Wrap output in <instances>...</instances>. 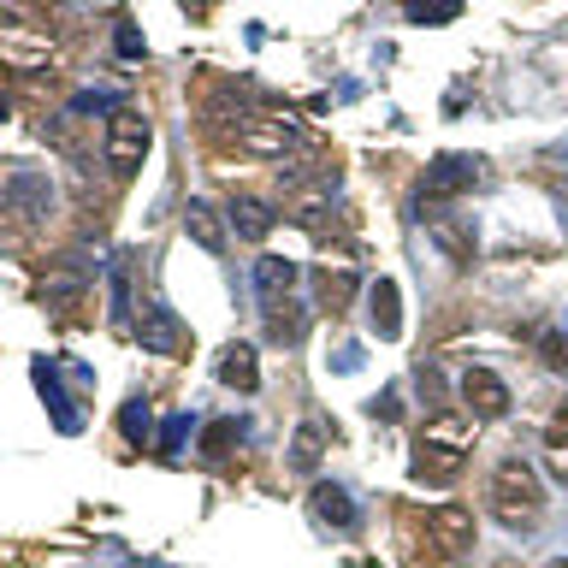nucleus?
<instances>
[{"mask_svg":"<svg viewBox=\"0 0 568 568\" xmlns=\"http://www.w3.org/2000/svg\"><path fill=\"white\" fill-rule=\"evenodd\" d=\"M486 509L492 521H504L509 533H533L545 515V486H539V468H533L527 456H509L497 462L492 486H486Z\"/></svg>","mask_w":568,"mask_h":568,"instance_id":"f257e3e1","label":"nucleus"},{"mask_svg":"<svg viewBox=\"0 0 568 568\" xmlns=\"http://www.w3.org/2000/svg\"><path fill=\"white\" fill-rule=\"evenodd\" d=\"M474 438H479L474 421H462V415H433V421H426V433H421L415 479H421V486H451V479L462 474V462H468V451H474Z\"/></svg>","mask_w":568,"mask_h":568,"instance_id":"f03ea898","label":"nucleus"},{"mask_svg":"<svg viewBox=\"0 0 568 568\" xmlns=\"http://www.w3.org/2000/svg\"><path fill=\"white\" fill-rule=\"evenodd\" d=\"M148 143H154V131H148L143 107H131V101H118V107L107 113V136H101V148H107V166H113V178H136V166L148 161Z\"/></svg>","mask_w":568,"mask_h":568,"instance_id":"7ed1b4c3","label":"nucleus"},{"mask_svg":"<svg viewBox=\"0 0 568 568\" xmlns=\"http://www.w3.org/2000/svg\"><path fill=\"white\" fill-rule=\"evenodd\" d=\"M486 178V161L479 154H438L433 166L421 172V202H456Z\"/></svg>","mask_w":568,"mask_h":568,"instance_id":"20e7f679","label":"nucleus"},{"mask_svg":"<svg viewBox=\"0 0 568 568\" xmlns=\"http://www.w3.org/2000/svg\"><path fill=\"white\" fill-rule=\"evenodd\" d=\"M237 136H244L255 154H297V148H308L302 125L285 118V113H244L237 118Z\"/></svg>","mask_w":568,"mask_h":568,"instance_id":"39448f33","label":"nucleus"},{"mask_svg":"<svg viewBox=\"0 0 568 568\" xmlns=\"http://www.w3.org/2000/svg\"><path fill=\"white\" fill-rule=\"evenodd\" d=\"M468 550H474V515L468 509L444 504V509L426 515V557L456 562V557H468Z\"/></svg>","mask_w":568,"mask_h":568,"instance_id":"423d86ee","label":"nucleus"},{"mask_svg":"<svg viewBox=\"0 0 568 568\" xmlns=\"http://www.w3.org/2000/svg\"><path fill=\"white\" fill-rule=\"evenodd\" d=\"M30 379H37V397L48 403V415H54V426H60V433H65V438H72V433H83V409L72 403V391H65V379H60V368H54V361H48V355H37V361H30Z\"/></svg>","mask_w":568,"mask_h":568,"instance_id":"0eeeda50","label":"nucleus"},{"mask_svg":"<svg viewBox=\"0 0 568 568\" xmlns=\"http://www.w3.org/2000/svg\"><path fill=\"white\" fill-rule=\"evenodd\" d=\"M136 338H143V350H148V355H166V361H178V355L189 350L184 320L172 314L166 302H148V308H143V326H136Z\"/></svg>","mask_w":568,"mask_h":568,"instance_id":"6e6552de","label":"nucleus"},{"mask_svg":"<svg viewBox=\"0 0 568 568\" xmlns=\"http://www.w3.org/2000/svg\"><path fill=\"white\" fill-rule=\"evenodd\" d=\"M462 403L474 409V421H504L515 397H509V385L492 368H468L462 373Z\"/></svg>","mask_w":568,"mask_h":568,"instance_id":"1a4fd4ad","label":"nucleus"},{"mask_svg":"<svg viewBox=\"0 0 568 568\" xmlns=\"http://www.w3.org/2000/svg\"><path fill=\"white\" fill-rule=\"evenodd\" d=\"M0 60L19 65V72H42L54 60V42L37 37V30H19V24H0Z\"/></svg>","mask_w":568,"mask_h":568,"instance_id":"9d476101","label":"nucleus"},{"mask_svg":"<svg viewBox=\"0 0 568 568\" xmlns=\"http://www.w3.org/2000/svg\"><path fill=\"white\" fill-rule=\"evenodd\" d=\"M214 379L219 385H231V391H261V355H255V343H226L214 361Z\"/></svg>","mask_w":568,"mask_h":568,"instance_id":"9b49d317","label":"nucleus"},{"mask_svg":"<svg viewBox=\"0 0 568 568\" xmlns=\"http://www.w3.org/2000/svg\"><path fill=\"white\" fill-rule=\"evenodd\" d=\"M90 285H95V279H90L78 261H60V267H48V279H42V302L54 308V314H72Z\"/></svg>","mask_w":568,"mask_h":568,"instance_id":"f8f14e48","label":"nucleus"},{"mask_svg":"<svg viewBox=\"0 0 568 568\" xmlns=\"http://www.w3.org/2000/svg\"><path fill=\"white\" fill-rule=\"evenodd\" d=\"M308 509H314V521L320 527H338V533H350L361 515H355V497L343 492V486H332V479H320L314 492H308Z\"/></svg>","mask_w":568,"mask_h":568,"instance_id":"ddd939ff","label":"nucleus"},{"mask_svg":"<svg viewBox=\"0 0 568 568\" xmlns=\"http://www.w3.org/2000/svg\"><path fill=\"white\" fill-rule=\"evenodd\" d=\"M368 314H373V332L385 343L403 338V290H397V279H379L368 290Z\"/></svg>","mask_w":568,"mask_h":568,"instance_id":"4468645a","label":"nucleus"},{"mask_svg":"<svg viewBox=\"0 0 568 568\" xmlns=\"http://www.w3.org/2000/svg\"><path fill=\"white\" fill-rule=\"evenodd\" d=\"M7 202L24 219H42L48 208H54V184H48L42 172H12V178H7Z\"/></svg>","mask_w":568,"mask_h":568,"instance_id":"2eb2a0df","label":"nucleus"},{"mask_svg":"<svg viewBox=\"0 0 568 568\" xmlns=\"http://www.w3.org/2000/svg\"><path fill=\"white\" fill-rule=\"evenodd\" d=\"M272 202H261V196H249V189H237L231 196V231L244 237V244H261V237L272 231Z\"/></svg>","mask_w":568,"mask_h":568,"instance_id":"dca6fc26","label":"nucleus"},{"mask_svg":"<svg viewBox=\"0 0 568 568\" xmlns=\"http://www.w3.org/2000/svg\"><path fill=\"white\" fill-rule=\"evenodd\" d=\"M255 290H261V308L267 302H290V297H297V261H285V255H261V261H255Z\"/></svg>","mask_w":568,"mask_h":568,"instance_id":"f3484780","label":"nucleus"},{"mask_svg":"<svg viewBox=\"0 0 568 568\" xmlns=\"http://www.w3.org/2000/svg\"><path fill=\"white\" fill-rule=\"evenodd\" d=\"M326 462V421H297V438H290V474H320Z\"/></svg>","mask_w":568,"mask_h":568,"instance_id":"a211bd4d","label":"nucleus"},{"mask_svg":"<svg viewBox=\"0 0 568 568\" xmlns=\"http://www.w3.org/2000/svg\"><path fill=\"white\" fill-rule=\"evenodd\" d=\"M184 231L196 237V244L208 249V255H226V244H231L226 219H219V214L208 208V202H189V208H184Z\"/></svg>","mask_w":568,"mask_h":568,"instance_id":"6ab92c4d","label":"nucleus"},{"mask_svg":"<svg viewBox=\"0 0 568 568\" xmlns=\"http://www.w3.org/2000/svg\"><path fill=\"white\" fill-rule=\"evenodd\" d=\"M107 285H113V326L118 332H131V255H113V267H107Z\"/></svg>","mask_w":568,"mask_h":568,"instance_id":"aec40b11","label":"nucleus"},{"mask_svg":"<svg viewBox=\"0 0 568 568\" xmlns=\"http://www.w3.org/2000/svg\"><path fill=\"white\" fill-rule=\"evenodd\" d=\"M244 438H249V421H214L208 438H202V451H208V462H219V456H231Z\"/></svg>","mask_w":568,"mask_h":568,"instance_id":"412c9836","label":"nucleus"},{"mask_svg":"<svg viewBox=\"0 0 568 568\" xmlns=\"http://www.w3.org/2000/svg\"><path fill=\"white\" fill-rule=\"evenodd\" d=\"M118 426H125L131 444H148V438H154V409H148V397H125V409H118Z\"/></svg>","mask_w":568,"mask_h":568,"instance_id":"4be33fe9","label":"nucleus"},{"mask_svg":"<svg viewBox=\"0 0 568 568\" xmlns=\"http://www.w3.org/2000/svg\"><path fill=\"white\" fill-rule=\"evenodd\" d=\"M403 12L415 24H451V19H462V0H403Z\"/></svg>","mask_w":568,"mask_h":568,"instance_id":"5701e85b","label":"nucleus"},{"mask_svg":"<svg viewBox=\"0 0 568 568\" xmlns=\"http://www.w3.org/2000/svg\"><path fill=\"white\" fill-rule=\"evenodd\" d=\"M350 285H355V279H350L343 267H338V272H326V285H320V302L332 308V314H343V308H350Z\"/></svg>","mask_w":568,"mask_h":568,"instance_id":"b1692460","label":"nucleus"},{"mask_svg":"<svg viewBox=\"0 0 568 568\" xmlns=\"http://www.w3.org/2000/svg\"><path fill=\"white\" fill-rule=\"evenodd\" d=\"M113 42H118V60H148V42H143V30H136L131 19H118V30H113Z\"/></svg>","mask_w":568,"mask_h":568,"instance_id":"393cba45","label":"nucleus"},{"mask_svg":"<svg viewBox=\"0 0 568 568\" xmlns=\"http://www.w3.org/2000/svg\"><path fill=\"white\" fill-rule=\"evenodd\" d=\"M189 433H196V421H189V415H172V421H166V433H161V451H166V456H178Z\"/></svg>","mask_w":568,"mask_h":568,"instance_id":"a878e982","label":"nucleus"},{"mask_svg":"<svg viewBox=\"0 0 568 568\" xmlns=\"http://www.w3.org/2000/svg\"><path fill=\"white\" fill-rule=\"evenodd\" d=\"M539 355H545V368L568 373V338H562V332H545V338H539Z\"/></svg>","mask_w":568,"mask_h":568,"instance_id":"bb28decb","label":"nucleus"},{"mask_svg":"<svg viewBox=\"0 0 568 568\" xmlns=\"http://www.w3.org/2000/svg\"><path fill=\"white\" fill-rule=\"evenodd\" d=\"M545 456H550V468H557V479L568 486V438H545Z\"/></svg>","mask_w":568,"mask_h":568,"instance_id":"cd10ccee","label":"nucleus"},{"mask_svg":"<svg viewBox=\"0 0 568 568\" xmlns=\"http://www.w3.org/2000/svg\"><path fill=\"white\" fill-rule=\"evenodd\" d=\"M332 368H338V373L361 368V343H338V350H332Z\"/></svg>","mask_w":568,"mask_h":568,"instance_id":"c85d7f7f","label":"nucleus"},{"mask_svg":"<svg viewBox=\"0 0 568 568\" xmlns=\"http://www.w3.org/2000/svg\"><path fill=\"white\" fill-rule=\"evenodd\" d=\"M545 438H568V397H562V409H557V421H550Z\"/></svg>","mask_w":568,"mask_h":568,"instance_id":"c756f323","label":"nucleus"},{"mask_svg":"<svg viewBox=\"0 0 568 568\" xmlns=\"http://www.w3.org/2000/svg\"><path fill=\"white\" fill-rule=\"evenodd\" d=\"M557 219H562V231H568V184L557 189Z\"/></svg>","mask_w":568,"mask_h":568,"instance_id":"7c9ffc66","label":"nucleus"},{"mask_svg":"<svg viewBox=\"0 0 568 568\" xmlns=\"http://www.w3.org/2000/svg\"><path fill=\"white\" fill-rule=\"evenodd\" d=\"M131 568H161V562H131Z\"/></svg>","mask_w":568,"mask_h":568,"instance_id":"2f4dec72","label":"nucleus"},{"mask_svg":"<svg viewBox=\"0 0 568 568\" xmlns=\"http://www.w3.org/2000/svg\"><path fill=\"white\" fill-rule=\"evenodd\" d=\"M550 568H568V557H557V562H550Z\"/></svg>","mask_w":568,"mask_h":568,"instance_id":"473e14b6","label":"nucleus"},{"mask_svg":"<svg viewBox=\"0 0 568 568\" xmlns=\"http://www.w3.org/2000/svg\"><path fill=\"white\" fill-rule=\"evenodd\" d=\"M0 118H7V101H0Z\"/></svg>","mask_w":568,"mask_h":568,"instance_id":"72a5a7b5","label":"nucleus"}]
</instances>
